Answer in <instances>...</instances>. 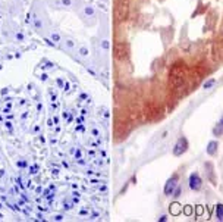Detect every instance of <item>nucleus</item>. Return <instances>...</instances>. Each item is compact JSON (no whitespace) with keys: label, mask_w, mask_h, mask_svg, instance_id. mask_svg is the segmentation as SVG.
<instances>
[{"label":"nucleus","mask_w":223,"mask_h":222,"mask_svg":"<svg viewBox=\"0 0 223 222\" xmlns=\"http://www.w3.org/2000/svg\"><path fill=\"white\" fill-rule=\"evenodd\" d=\"M187 150H188V140L185 137H181L176 141L175 147H173V155H175V156H182Z\"/></svg>","instance_id":"nucleus-1"},{"label":"nucleus","mask_w":223,"mask_h":222,"mask_svg":"<svg viewBox=\"0 0 223 222\" xmlns=\"http://www.w3.org/2000/svg\"><path fill=\"white\" fill-rule=\"evenodd\" d=\"M188 184H189V188H191V190L198 191V190H201V187H203V179H201V177L198 175L197 172H194V174L189 175Z\"/></svg>","instance_id":"nucleus-2"},{"label":"nucleus","mask_w":223,"mask_h":222,"mask_svg":"<svg viewBox=\"0 0 223 222\" xmlns=\"http://www.w3.org/2000/svg\"><path fill=\"white\" fill-rule=\"evenodd\" d=\"M176 186H178V175H173V177L169 178V179L166 181V184H165V194H166V196H172V193L175 191Z\"/></svg>","instance_id":"nucleus-3"},{"label":"nucleus","mask_w":223,"mask_h":222,"mask_svg":"<svg viewBox=\"0 0 223 222\" xmlns=\"http://www.w3.org/2000/svg\"><path fill=\"white\" fill-rule=\"evenodd\" d=\"M217 147H219L217 141H210V143L207 144V149H206L207 155H210V156H213V155H216V152H217Z\"/></svg>","instance_id":"nucleus-4"},{"label":"nucleus","mask_w":223,"mask_h":222,"mask_svg":"<svg viewBox=\"0 0 223 222\" xmlns=\"http://www.w3.org/2000/svg\"><path fill=\"white\" fill-rule=\"evenodd\" d=\"M216 218L219 221H223V204H217L216 206Z\"/></svg>","instance_id":"nucleus-5"},{"label":"nucleus","mask_w":223,"mask_h":222,"mask_svg":"<svg viewBox=\"0 0 223 222\" xmlns=\"http://www.w3.org/2000/svg\"><path fill=\"white\" fill-rule=\"evenodd\" d=\"M181 194H182V188H181L179 186H176V188H175V191L172 193V196L175 197V199H178V197H179Z\"/></svg>","instance_id":"nucleus-6"},{"label":"nucleus","mask_w":223,"mask_h":222,"mask_svg":"<svg viewBox=\"0 0 223 222\" xmlns=\"http://www.w3.org/2000/svg\"><path fill=\"white\" fill-rule=\"evenodd\" d=\"M214 82H216V80H208V81L204 82L203 87H204V88H210V87H213V85H214Z\"/></svg>","instance_id":"nucleus-7"},{"label":"nucleus","mask_w":223,"mask_h":222,"mask_svg":"<svg viewBox=\"0 0 223 222\" xmlns=\"http://www.w3.org/2000/svg\"><path fill=\"white\" fill-rule=\"evenodd\" d=\"M79 55H81V56H87V55H88V50H87L85 47H81V49H79Z\"/></svg>","instance_id":"nucleus-8"},{"label":"nucleus","mask_w":223,"mask_h":222,"mask_svg":"<svg viewBox=\"0 0 223 222\" xmlns=\"http://www.w3.org/2000/svg\"><path fill=\"white\" fill-rule=\"evenodd\" d=\"M85 13L87 15H93V9L91 7H85Z\"/></svg>","instance_id":"nucleus-9"},{"label":"nucleus","mask_w":223,"mask_h":222,"mask_svg":"<svg viewBox=\"0 0 223 222\" xmlns=\"http://www.w3.org/2000/svg\"><path fill=\"white\" fill-rule=\"evenodd\" d=\"M159 221H160V222H166V221H167V216L165 215V216H162V218H160Z\"/></svg>","instance_id":"nucleus-10"},{"label":"nucleus","mask_w":223,"mask_h":222,"mask_svg":"<svg viewBox=\"0 0 223 222\" xmlns=\"http://www.w3.org/2000/svg\"><path fill=\"white\" fill-rule=\"evenodd\" d=\"M54 219H56V221H62V219H63V216H62V215H57V216H54Z\"/></svg>","instance_id":"nucleus-11"},{"label":"nucleus","mask_w":223,"mask_h":222,"mask_svg":"<svg viewBox=\"0 0 223 222\" xmlns=\"http://www.w3.org/2000/svg\"><path fill=\"white\" fill-rule=\"evenodd\" d=\"M62 3H63V5H71V0H62Z\"/></svg>","instance_id":"nucleus-12"},{"label":"nucleus","mask_w":223,"mask_h":222,"mask_svg":"<svg viewBox=\"0 0 223 222\" xmlns=\"http://www.w3.org/2000/svg\"><path fill=\"white\" fill-rule=\"evenodd\" d=\"M53 40H56V41H59V35H57V34H53Z\"/></svg>","instance_id":"nucleus-13"},{"label":"nucleus","mask_w":223,"mask_h":222,"mask_svg":"<svg viewBox=\"0 0 223 222\" xmlns=\"http://www.w3.org/2000/svg\"><path fill=\"white\" fill-rule=\"evenodd\" d=\"M18 166H25V162H18Z\"/></svg>","instance_id":"nucleus-14"},{"label":"nucleus","mask_w":223,"mask_h":222,"mask_svg":"<svg viewBox=\"0 0 223 222\" xmlns=\"http://www.w3.org/2000/svg\"><path fill=\"white\" fill-rule=\"evenodd\" d=\"M220 124H222V127H223V119H222V121H220Z\"/></svg>","instance_id":"nucleus-15"},{"label":"nucleus","mask_w":223,"mask_h":222,"mask_svg":"<svg viewBox=\"0 0 223 222\" xmlns=\"http://www.w3.org/2000/svg\"><path fill=\"white\" fill-rule=\"evenodd\" d=\"M2 207H3V206H2V203H0V209H2Z\"/></svg>","instance_id":"nucleus-16"}]
</instances>
